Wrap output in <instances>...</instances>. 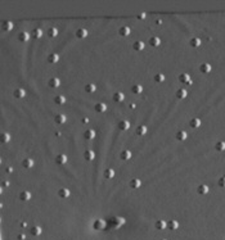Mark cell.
<instances>
[{
	"label": "cell",
	"instance_id": "1",
	"mask_svg": "<svg viewBox=\"0 0 225 240\" xmlns=\"http://www.w3.org/2000/svg\"><path fill=\"white\" fill-rule=\"evenodd\" d=\"M106 109H107V105L104 104V103H99V104L95 105V110L100 112V113H102V112H104Z\"/></svg>",
	"mask_w": 225,
	"mask_h": 240
},
{
	"label": "cell",
	"instance_id": "2",
	"mask_svg": "<svg viewBox=\"0 0 225 240\" xmlns=\"http://www.w3.org/2000/svg\"><path fill=\"white\" fill-rule=\"evenodd\" d=\"M59 84H61V81H59L58 78H51V80L49 81V86H51V87L59 86Z\"/></svg>",
	"mask_w": 225,
	"mask_h": 240
},
{
	"label": "cell",
	"instance_id": "3",
	"mask_svg": "<svg viewBox=\"0 0 225 240\" xmlns=\"http://www.w3.org/2000/svg\"><path fill=\"white\" fill-rule=\"evenodd\" d=\"M66 160H67V157H66L64 154H59L58 157H57V162H58L59 164H62V163H66Z\"/></svg>",
	"mask_w": 225,
	"mask_h": 240
},
{
	"label": "cell",
	"instance_id": "4",
	"mask_svg": "<svg viewBox=\"0 0 225 240\" xmlns=\"http://www.w3.org/2000/svg\"><path fill=\"white\" fill-rule=\"evenodd\" d=\"M136 133H138V135H145V133H147V127L145 126H139L138 130H136Z\"/></svg>",
	"mask_w": 225,
	"mask_h": 240
},
{
	"label": "cell",
	"instance_id": "5",
	"mask_svg": "<svg viewBox=\"0 0 225 240\" xmlns=\"http://www.w3.org/2000/svg\"><path fill=\"white\" fill-rule=\"evenodd\" d=\"M55 103L57 104H64V102H66V98L64 96H62V95H59V96H55Z\"/></svg>",
	"mask_w": 225,
	"mask_h": 240
},
{
	"label": "cell",
	"instance_id": "6",
	"mask_svg": "<svg viewBox=\"0 0 225 240\" xmlns=\"http://www.w3.org/2000/svg\"><path fill=\"white\" fill-rule=\"evenodd\" d=\"M129 126H130V123H129L127 121L120 122V125H118V127H120L121 130H127V129H129Z\"/></svg>",
	"mask_w": 225,
	"mask_h": 240
},
{
	"label": "cell",
	"instance_id": "7",
	"mask_svg": "<svg viewBox=\"0 0 225 240\" xmlns=\"http://www.w3.org/2000/svg\"><path fill=\"white\" fill-rule=\"evenodd\" d=\"M85 158H86V160H91V159H94V152H91V150H87L86 153H85Z\"/></svg>",
	"mask_w": 225,
	"mask_h": 240
},
{
	"label": "cell",
	"instance_id": "8",
	"mask_svg": "<svg viewBox=\"0 0 225 240\" xmlns=\"http://www.w3.org/2000/svg\"><path fill=\"white\" fill-rule=\"evenodd\" d=\"M123 98H125V96H123V94H121V92H117V94L113 96V99H114V102H122Z\"/></svg>",
	"mask_w": 225,
	"mask_h": 240
},
{
	"label": "cell",
	"instance_id": "9",
	"mask_svg": "<svg viewBox=\"0 0 225 240\" xmlns=\"http://www.w3.org/2000/svg\"><path fill=\"white\" fill-rule=\"evenodd\" d=\"M95 136V132L93 130H89V131H86V133H85V137L87 139V140H89V139H93Z\"/></svg>",
	"mask_w": 225,
	"mask_h": 240
},
{
	"label": "cell",
	"instance_id": "10",
	"mask_svg": "<svg viewBox=\"0 0 225 240\" xmlns=\"http://www.w3.org/2000/svg\"><path fill=\"white\" fill-rule=\"evenodd\" d=\"M121 158L122 159H129V158H131V153L129 150H125L121 153Z\"/></svg>",
	"mask_w": 225,
	"mask_h": 240
},
{
	"label": "cell",
	"instance_id": "11",
	"mask_svg": "<svg viewBox=\"0 0 225 240\" xmlns=\"http://www.w3.org/2000/svg\"><path fill=\"white\" fill-rule=\"evenodd\" d=\"M149 42H150V45L158 46V45H160V39H158V37H152V39L149 40Z\"/></svg>",
	"mask_w": 225,
	"mask_h": 240
},
{
	"label": "cell",
	"instance_id": "12",
	"mask_svg": "<svg viewBox=\"0 0 225 240\" xmlns=\"http://www.w3.org/2000/svg\"><path fill=\"white\" fill-rule=\"evenodd\" d=\"M55 121L58 122V123H64L66 121V116H63V114H59V116L55 117Z\"/></svg>",
	"mask_w": 225,
	"mask_h": 240
},
{
	"label": "cell",
	"instance_id": "13",
	"mask_svg": "<svg viewBox=\"0 0 225 240\" xmlns=\"http://www.w3.org/2000/svg\"><path fill=\"white\" fill-rule=\"evenodd\" d=\"M178 139H179V140H185V139H186V132H185V131H180V132H178Z\"/></svg>",
	"mask_w": 225,
	"mask_h": 240
},
{
	"label": "cell",
	"instance_id": "14",
	"mask_svg": "<svg viewBox=\"0 0 225 240\" xmlns=\"http://www.w3.org/2000/svg\"><path fill=\"white\" fill-rule=\"evenodd\" d=\"M32 164H34V162H32L31 159H24V160H23V166H24L26 168H27V167H28V168L32 167Z\"/></svg>",
	"mask_w": 225,
	"mask_h": 240
},
{
	"label": "cell",
	"instance_id": "15",
	"mask_svg": "<svg viewBox=\"0 0 225 240\" xmlns=\"http://www.w3.org/2000/svg\"><path fill=\"white\" fill-rule=\"evenodd\" d=\"M114 176V171L113 170H107L106 171V177L107 179H112Z\"/></svg>",
	"mask_w": 225,
	"mask_h": 240
},
{
	"label": "cell",
	"instance_id": "16",
	"mask_svg": "<svg viewBox=\"0 0 225 240\" xmlns=\"http://www.w3.org/2000/svg\"><path fill=\"white\" fill-rule=\"evenodd\" d=\"M143 48H144V44H143V42H136V44H134V49H135V50H142Z\"/></svg>",
	"mask_w": 225,
	"mask_h": 240
},
{
	"label": "cell",
	"instance_id": "17",
	"mask_svg": "<svg viewBox=\"0 0 225 240\" xmlns=\"http://www.w3.org/2000/svg\"><path fill=\"white\" fill-rule=\"evenodd\" d=\"M14 95H16V96H17V98L24 96V91H23V90H22V89H20V90H16V91H14Z\"/></svg>",
	"mask_w": 225,
	"mask_h": 240
},
{
	"label": "cell",
	"instance_id": "18",
	"mask_svg": "<svg viewBox=\"0 0 225 240\" xmlns=\"http://www.w3.org/2000/svg\"><path fill=\"white\" fill-rule=\"evenodd\" d=\"M59 195L63 196V198H66V196L70 195V191H68V190H66V189H62V190H59Z\"/></svg>",
	"mask_w": 225,
	"mask_h": 240
},
{
	"label": "cell",
	"instance_id": "19",
	"mask_svg": "<svg viewBox=\"0 0 225 240\" xmlns=\"http://www.w3.org/2000/svg\"><path fill=\"white\" fill-rule=\"evenodd\" d=\"M185 96H186V91H185V90H179V91H178V98H179V99L185 98Z\"/></svg>",
	"mask_w": 225,
	"mask_h": 240
},
{
	"label": "cell",
	"instance_id": "20",
	"mask_svg": "<svg viewBox=\"0 0 225 240\" xmlns=\"http://www.w3.org/2000/svg\"><path fill=\"white\" fill-rule=\"evenodd\" d=\"M129 32H130V30H129V27H122L121 30H120V34L121 35H129Z\"/></svg>",
	"mask_w": 225,
	"mask_h": 240
},
{
	"label": "cell",
	"instance_id": "21",
	"mask_svg": "<svg viewBox=\"0 0 225 240\" xmlns=\"http://www.w3.org/2000/svg\"><path fill=\"white\" fill-rule=\"evenodd\" d=\"M85 89H86V91H90V92H93V91H95V89H97V86L95 85H86V87H85Z\"/></svg>",
	"mask_w": 225,
	"mask_h": 240
},
{
	"label": "cell",
	"instance_id": "22",
	"mask_svg": "<svg viewBox=\"0 0 225 240\" xmlns=\"http://www.w3.org/2000/svg\"><path fill=\"white\" fill-rule=\"evenodd\" d=\"M30 196H31V194L30 193H27V191H23L21 194V199H23V200H26V199H30Z\"/></svg>",
	"mask_w": 225,
	"mask_h": 240
},
{
	"label": "cell",
	"instance_id": "23",
	"mask_svg": "<svg viewBox=\"0 0 225 240\" xmlns=\"http://www.w3.org/2000/svg\"><path fill=\"white\" fill-rule=\"evenodd\" d=\"M86 35H87L86 30H79V32H77V36L79 37H85Z\"/></svg>",
	"mask_w": 225,
	"mask_h": 240
},
{
	"label": "cell",
	"instance_id": "24",
	"mask_svg": "<svg viewBox=\"0 0 225 240\" xmlns=\"http://www.w3.org/2000/svg\"><path fill=\"white\" fill-rule=\"evenodd\" d=\"M142 90H143V87L139 86V85H136V86H134V87H133V91L135 92V94H139V92H142Z\"/></svg>",
	"mask_w": 225,
	"mask_h": 240
},
{
	"label": "cell",
	"instance_id": "25",
	"mask_svg": "<svg viewBox=\"0 0 225 240\" xmlns=\"http://www.w3.org/2000/svg\"><path fill=\"white\" fill-rule=\"evenodd\" d=\"M130 185L133 187H139V185H140V181L139 180H133V181L130 182Z\"/></svg>",
	"mask_w": 225,
	"mask_h": 240
},
{
	"label": "cell",
	"instance_id": "26",
	"mask_svg": "<svg viewBox=\"0 0 225 240\" xmlns=\"http://www.w3.org/2000/svg\"><path fill=\"white\" fill-rule=\"evenodd\" d=\"M49 61H50L51 63H55V62L58 61V55H55V54H51V55L49 57Z\"/></svg>",
	"mask_w": 225,
	"mask_h": 240
},
{
	"label": "cell",
	"instance_id": "27",
	"mask_svg": "<svg viewBox=\"0 0 225 240\" xmlns=\"http://www.w3.org/2000/svg\"><path fill=\"white\" fill-rule=\"evenodd\" d=\"M20 39L22 40V41H26V40L28 39V34H26V32H23V34H21V35H20Z\"/></svg>",
	"mask_w": 225,
	"mask_h": 240
},
{
	"label": "cell",
	"instance_id": "28",
	"mask_svg": "<svg viewBox=\"0 0 225 240\" xmlns=\"http://www.w3.org/2000/svg\"><path fill=\"white\" fill-rule=\"evenodd\" d=\"M190 126H192V127H193V126H194V127L199 126V121H198V119H194V121H192V122H190Z\"/></svg>",
	"mask_w": 225,
	"mask_h": 240
},
{
	"label": "cell",
	"instance_id": "29",
	"mask_svg": "<svg viewBox=\"0 0 225 240\" xmlns=\"http://www.w3.org/2000/svg\"><path fill=\"white\" fill-rule=\"evenodd\" d=\"M41 35H43V32H41V30H35V37H40Z\"/></svg>",
	"mask_w": 225,
	"mask_h": 240
},
{
	"label": "cell",
	"instance_id": "30",
	"mask_svg": "<svg viewBox=\"0 0 225 240\" xmlns=\"http://www.w3.org/2000/svg\"><path fill=\"white\" fill-rule=\"evenodd\" d=\"M156 80H157V81H163V80H165L163 75H158V76H156Z\"/></svg>",
	"mask_w": 225,
	"mask_h": 240
},
{
	"label": "cell",
	"instance_id": "31",
	"mask_svg": "<svg viewBox=\"0 0 225 240\" xmlns=\"http://www.w3.org/2000/svg\"><path fill=\"white\" fill-rule=\"evenodd\" d=\"M3 141H9V135H8V133H4V136H3Z\"/></svg>",
	"mask_w": 225,
	"mask_h": 240
},
{
	"label": "cell",
	"instance_id": "32",
	"mask_svg": "<svg viewBox=\"0 0 225 240\" xmlns=\"http://www.w3.org/2000/svg\"><path fill=\"white\" fill-rule=\"evenodd\" d=\"M57 35V30L55 28H51L50 30V36H55Z\"/></svg>",
	"mask_w": 225,
	"mask_h": 240
},
{
	"label": "cell",
	"instance_id": "33",
	"mask_svg": "<svg viewBox=\"0 0 225 240\" xmlns=\"http://www.w3.org/2000/svg\"><path fill=\"white\" fill-rule=\"evenodd\" d=\"M199 45V40L198 39H194V40H192V45Z\"/></svg>",
	"mask_w": 225,
	"mask_h": 240
}]
</instances>
